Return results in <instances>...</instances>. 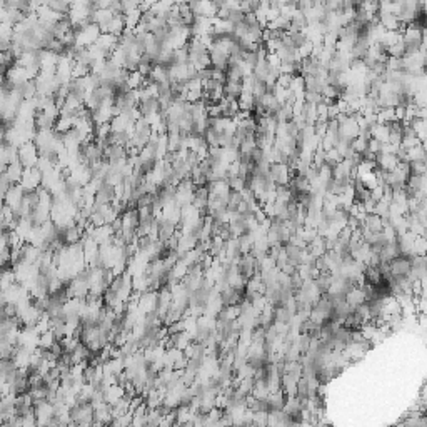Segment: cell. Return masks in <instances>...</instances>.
I'll return each mask as SVG.
<instances>
[{"label": "cell", "mask_w": 427, "mask_h": 427, "mask_svg": "<svg viewBox=\"0 0 427 427\" xmlns=\"http://www.w3.org/2000/svg\"><path fill=\"white\" fill-rule=\"evenodd\" d=\"M74 32H76V45L78 47H90L99 39V35L102 34L100 27L94 22L82 25V27H76Z\"/></svg>", "instance_id": "1"}, {"label": "cell", "mask_w": 427, "mask_h": 427, "mask_svg": "<svg viewBox=\"0 0 427 427\" xmlns=\"http://www.w3.org/2000/svg\"><path fill=\"white\" fill-rule=\"evenodd\" d=\"M269 174L275 186H285V184L290 182V177L294 175L292 170L289 169V165L284 164V162H271Z\"/></svg>", "instance_id": "2"}, {"label": "cell", "mask_w": 427, "mask_h": 427, "mask_svg": "<svg viewBox=\"0 0 427 427\" xmlns=\"http://www.w3.org/2000/svg\"><path fill=\"white\" fill-rule=\"evenodd\" d=\"M39 155H40V154H39L37 147H35V144L32 140L22 144L19 147V162L25 169H27V167H35V164H37V160H39Z\"/></svg>", "instance_id": "3"}, {"label": "cell", "mask_w": 427, "mask_h": 427, "mask_svg": "<svg viewBox=\"0 0 427 427\" xmlns=\"http://www.w3.org/2000/svg\"><path fill=\"white\" fill-rule=\"evenodd\" d=\"M20 186L25 192L27 191H37L42 184V174L37 167H27L24 169V174H22L20 179Z\"/></svg>", "instance_id": "4"}, {"label": "cell", "mask_w": 427, "mask_h": 427, "mask_svg": "<svg viewBox=\"0 0 427 427\" xmlns=\"http://www.w3.org/2000/svg\"><path fill=\"white\" fill-rule=\"evenodd\" d=\"M94 45L102 52L104 57L109 59V55H111L112 52L116 50V47L118 45V37H116V35H112V34L102 32L99 35V39L94 42Z\"/></svg>", "instance_id": "5"}, {"label": "cell", "mask_w": 427, "mask_h": 427, "mask_svg": "<svg viewBox=\"0 0 427 427\" xmlns=\"http://www.w3.org/2000/svg\"><path fill=\"white\" fill-rule=\"evenodd\" d=\"M377 22L384 27L386 30H397V32H400V30L404 29V24H400V20L397 19V15L395 14H390V12H384V10H377Z\"/></svg>", "instance_id": "6"}, {"label": "cell", "mask_w": 427, "mask_h": 427, "mask_svg": "<svg viewBox=\"0 0 427 427\" xmlns=\"http://www.w3.org/2000/svg\"><path fill=\"white\" fill-rule=\"evenodd\" d=\"M24 194L25 191L22 189L20 184H14V186H10V189L7 191L3 204L8 205L10 209H15V207H19L22 204V200H24Z\"/></svg>", "instance_id": "7"}, {"label": "cell", "mask_w": 427, "mask_h": 427, "mask_svg": "<svg viewBox=\"0 0 427 427\" xmlns=\"http://www.w3.org/2000/svg\"><path fill=\"white\" fill-rule=\"evenodd\" d=\"M105 158H107V164H120L127 158L125 147L118 144L109 145V147H105Z\"/></svg>", "instance_id": "8"}, {"label": "cell", "mask_w": 427, "mask_h": 427, "mask_svg": "<svg viewBox=\"0 0 427 427\" xmlns=\"http://www.w3.org/2000/svg\"><path fill=\"white\" fill-rule=\"evenodd\" d=\"M125 30V20H124V15L122 14H114L112 19L100 29V32H107V34H112L118 37L122 32Z\"/></svg>", "instance_id": "9"}, {"label": "cell", "mask_w": 427, "mask_h": 427, "mask_svg": "<svg viewBox=\"0 0 427 427\" xmlns=\"http://www.w3.org/2000/svg\"><path fill=\"white\" fill-rule=\"evenodd\" d=\"M397 157L395 154H387V152H379L376 155V167H379L382 170H387V172H392L397 165Z\"/></svg>", "instance_id": "10"}, {"label": "cell", "mask_w": 427, "mask_h": 427, "mask_svg": "<svg viewBox=\"0 0 427 427\" xmlns=\"http://www.w3.org/2000/svg\"><path fill=\"white\" fill-rule=\"evenodd\" d=\"M137 107H139L140 116H142L144 118L151 117V116H154V114H157L158 111H160V104H158L157 97H149V99L139 102Z\"/></svg>", "instance_id": "11"}, {"label": "cell", "mask_w": 427, "mask_h": 427, "mask_svg": "<svg viewBox=\"0 0 427 427\" xmlns=\"http://www.w3.org/2000/svg\"><path fill=\"white\" fill-rule=\"evenodd\" d=\"M142 14L144 12L140 10L139 7H132V8H127L124 10V20H125V27L127 29H135L137 25L140 24V19H142Z\"/></svg>", "instance_id": "12"}, {"label": "cell", "mask_w": 427, "mask_h": 427, "mask_svg": "<svg viewBox=\"0 0 427 427\" xmlns=\"http://www.w3.org/2000/svg\"><path fill=\"white\" fill-rule=\"evenodd\" d=\"M24 169H25V167L22 165L19 162V158H17V160L10 162V164L7 165L5 175H7L8 180H10L12 184H19L20 179H22V174H24Z\"/></svg>", "instance_id": "13"}, {"label": "cell", "mask_w": 427, "mask_h": 427, "mask_svg": "<svg viewBox=\"0 0 427 427\" xmlns=\"http://www.w3.org/2000/svg\"><path fill=\"white\" fill-rule=\"evenodd\" d=\"M365 301H367V299H365V292L362 290V287H359V285L352 287L349 292L346 294V302L349 304L350 307H357Z\"/></svg>", "instance_id": "14"}, {"label": "cell", "mask_w": 427, "mask_h": 427, "mask_svg": "<svg viewBox=\"0 0 427 427\" xmlns=\"http://www.w3.org/2000/svg\"><path fill=\"white\" fill-rule=\"evenodd\" d=\"M360 227L367 229L369 232H381L382 231V219L377 214H365L364 221L360 222Z\"/></svg>", "instance_id": "15"}, {"label": "cell", "mask_w": 427, "mask_h": 427, "mask_svg": "<svg viewBox=\"0 0 427 427\" xmlns=\"http://www.w3.org/2000/svg\"><path fill=\"white\" fill-rule=\"evenodd\" d=\"M175 5L174 0H157L154 5L149 8V12L154 15H160V17H165L169 14V10Z\"/></svg>", "instance_id": "16"}, {"label": "cell", "mask_w": 427, "mask_h": 427, "mask_svg": "<svg viewBox=\"0 0 427 427\" xmlns=\"http://www.w3.org/2000/svg\"><path fill=\"white\" fill-rule=\"evenodd\" d=\"M47 7L60 17H67L70 10V0H47Z\"/></svg>", "instance_id": "17"}, {"label": "cell", "mask_w": 427, "mask_h": 427, "mask_svg": "<svg viewBox=\"0 0 427 427\" xmlns=\"http://www.w3.org/2000/svg\"><path fill=\"white\" fill-rule=\"evenodd\" d=\"M242 92V80H226L224 82V97L239 99Z\"/></svg>", "instance_id": "18"}, {"label": "cell", "mask_w": 427, "mask_h": 427, "mask_svg": "<svg viewBox=\"0 0 427 427\" xmlns=\"http://www.w3.org/2000/svg\"><path fill=\"white\" fill-rule=\"evenodd\" d=\"M371 137L379 140V142H387L389 137V127L387 124H376L371 127Z\"/></svg>", "instance_id": "19"}, {"label": "cell", "mask_w": 427, "mask_h": 427, "mask_svg": "<svg viewBox=\"0 0 427 427\" xmlns=\"http://www.w3.org/2000/svg\"><path fill=\"white\" fill-rule=\"evenodd\" d=\"M407 152V160H426V147L424 144H419L416 147H411V149H406Z\"/></svg>", "instance_id": "20"}, {"label": "cell", "mask_w": 427, "mask_h": 427, "mask_svg": "<svg viewBox=\"0 0 427 427\" xmlns=\"http://www.w3.org/2000/svg\"><path fill=\"white\" fill-rule=\"evenodd\" d=\"M144 80H145V77L139 72V70H132V72H129L127 85H129V89H132V90H137L139 87H142Z\"/></svg>", "instance_id": "21"}, {"label": "cell", "mask_w": 427, "mask_h": 427, "mask_svg": "<svg viewBox=\"0 0 427 427\" xmlns=\"http://www.w3.org/2000/svg\"><path fill=\"white\" fill-rule=\"evenodd\" d=\"M289 25H290V20L285 19V17H282V15H279L277 19H274L272 22L267 24V29H271V30H287Z\"/></svg>", "instance_id": "22"}, {"label": "cell", "mask_w": 427, "mask_h": 427, "mask_svg": "<svg viewBox=\"0 0 427 427\" xmlns=\"http://www.w3.org/2000/svg\"><path fill=\"white\" fill-rule=\"evenodd\" d=\"M409 170L414 175H426L427 172V164L426 160H411L409 162Z\"/></svg>", "instance_id": "23"}, {"label": "cell", "mask_w": 427, "mask_h": 427, "mask_svg": "<svg viewBox=\"0 0 427 427\" xmlns=\"http://www.w3.org/2000/svg\"><path fill=\"white\" fill-rule=\"evenodd\" d=\"M419 144H424L421 142V139L417 135H402V140H400V147L404 149H411V147H416Z\"/></svg>", "instance_id": "24"}, {"label": "cell", "mask_w": 427, "mask_h": 427, "mask_svg": "<svg viewBox=\"0 0 427 427\" xmlns=\"http://www.w3.org/2000/svg\"><path fill=\"white\" fill-rule=\"evenodd\" d=\"M387 55L389 57H404V42L399 40L394 45L387 47Z\"/></svg>", "instance_id": "25"}, {"label": "cell", "mask_w": 427, "mask_h": 427, "mask_svg": "<svg viewBox=\"0 0 427 427\" xmlns=\"http://www.w3.org/2000/svg\"><path fill=\"white\" fill-rule=\"evenodd\" d=\"M227 182H229V187H231V191H235V192H240L242 189L247 187V182H245L244 179H240L239 175H237V177L229 179Z\"/></svg>", "instance_id": "26"}, {"label": "cell", "mask_w": 427, "mask_h": 427, "mask_svg": "<svg viewBox=\"0 0 427 427\" xmlns=\"http://www.w3.org/2000/svg\"><path fill=\"white\" fill-rule=\"evenodd\" d=\"M342 2H344V0H325L324 8L327 12H341L342 10Z\"/></svg>", "instance_id": "27"}, {"label": "cell", "mask_w": 427, "mask_h": 427, "mask_svg": "<svg viewBox=\"0 0 427 427\" xmlns=\"http://www.w3.org/2000/svg\"><path fill=\"white\" fill-rule=\"evenodd\" d=\"M229 22H232L234 25L240 24V22H244V12L240 10V8H235V10H231L229 12V17H227Z\"/></svg>", "instance_id": "28"}, {"label": "cell", "mask_w": 427, "mask_h": 427, "mask_svg": "<svg viewBox=\"0 0 427 427\" xmlns=\"http://www.w3.org/2000/svg\"><path fill=\"white\" fill-rule=\"evenodd\" d=\"M311 7H314V3H312V0H299L297 2V8L302 12H307Z\"/></svg>", "instance_id": "29"}, {"label": "cell", "mask_w": 427, "mask_h": 427, "mask_svg": "<svg viewBox=\"0 0 427 427\" xmlns=\"http://www.w3.org/2000/svg\"><path fill=\"white\" fill-rule=\"evenodd\" d=\"M155 2H157V0H142V2H140V5H139V8H140L142 12H147L149 8H151Z\"/></svg>", "instance_id": "30"}, {"label": "cell", "mask_w": 427, "mask_h": 427, "mask_svg": "<svg viewBox=\"0 0 427 427\" xmlns=\"http://www.w3.org/2000/svg\"><path fill=\"white\" fill-rule=\"evenodd\" d=\"M352 2H354V5H359V3L364 2V0H352Z\"/></svg>", "instance_id": "31"}, {"label": "cell", "mask_w": 427, "mask_h": 427, "mask_svg": "<svg viewBox=\"0 0 427 427\" xmlns=\"http://www.w3.org/2000/svg\"><path fill=\"white\" fill-rule=\"evenodd\" d=\"M392 2H404V0H392Z\"/></svg>", "instance_id": "32"}]
</instances>
